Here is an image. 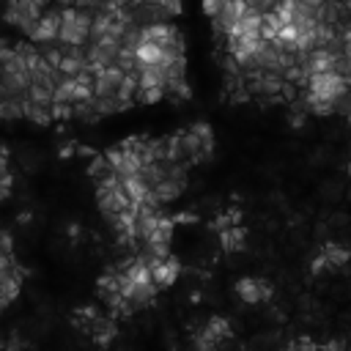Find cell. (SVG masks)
Here are the masks:
<instances>
[{
  "label": "cell",
  "instance_id": "obj_1",
  "mask_svg": "<svg viewBox=\"0 0 351 351\" xmlns=\"http://www.w3.org/2000/svg\"><path fill=\"white\" fill-rule=\"evenodd\" d=\"M93 11H82L74 5L60 8V27H58V44L60 47H82L88 41V27H90Z\"/></svg>",
  "mask_w": 351,
  "mask_h": 351
},
{
  "label": "cell",
  "instance_id": "obj_2",
  "mask_svg": "<svg viewBox=\"0 0 351 351\" xmlns=\"http://www.w3.org/2000/svg\"><path fill=\"white\" fill-rule=\"evenodd\" d=\"M178 140H181V148H184V156H186V165H197V162H206L214 151V132L208 123H192L189 129L178 132Z\"/></svg>",
  "mask_w": 351,
  "mask_h": 351
},
{
  "label": "cell",
  "instance_id": "obj_3",
  "mask_svg": "<svg viewBox=\"0 0 351 351\" xmlns=\"http://www.w3.org/2000/svg\"><path fill=\"white\" fill-rule=\"evenodd\" d=\"M307 96L318 99V101H326V104H335L340 96L348 93V77H340L337 71H324V74H313L304 80V88H302Z\"/></svg>",
  "mask_w": 351,
  "mask_h": 351
},
{
  "label": "cell",
  "instance_id": "obj_4",
  "mask_svg": "<svg viewBox=\"0 0 351 351\" xmlns=\"http://www.w3.org/2000/svg\"><path fill=\"white\" fill-rule=\"evenodd\" d=\"M44 3L47 0H8L5 3V11H3V19L14 27H19L25 36H30L36 19L44 14Z\"/></svg>",
  "mask_w": 351,
  "mask_h": 351
},
{
  "label": "cell",
  "instance_id": "obj_5",
  "mask_svg": "<svg viewBox=\"0 0 351 351\" xmlns=\"http://www.w3.org/2000/svg\"><path fill=\"white\" fill-rule=\"evenodd\" d=\"M230 335H233L230 332V324L225 318L214 315V318H208V324L203 329H197V335H195V351H217Z\"/></svg>",
  "mask_w": 351,
  "mask_h": 351
},
{
  "label": "cell",
  "instance_id": "obj_6",
  "mask_svg": "<svg viewBox=\"0 0 351 351\" xmlns=\"http://www.w3.org/2000/svg\"><path fill=\"white\" fill-rule=\"evenodd\" d=\"M236 293L241 296V302L247 304H261V302H269L271 293H274V285L263 277H241L236 282Z\"/></svg>",
  "mask_w": 351,
  "mask_h": 351
},
{
  "label": "cell",
  "instance_id": "obj_7",
  "mask_svg": "<svg viewBox=\"0 0 351 351\" xmlns=\"http://www.w3.org/2000/svg\"><path fill=\"white\" fill-rule=\"evenodd\" d=\"M58 27H60V8H49V11H44L38 19H36V25H33V30H30V41L33 44H38V47H44V44H52L55 38H58Z\"/></svg>",
  "mask_w": 351,
  "mask_h": 351
},
{
  "label": "cell",
  "instance_id": "obj_8",
  "mask_svg": "<svg viewBox=\"0 0 351 351\" xmlns=\"http://www.w3.org/2000/svg\"><path fill=\"white\" fill-rule=\"evenodd\" d=\"M244 14H247L244 0H222L219 11L211 16V19H214V30H217V33H222V36H228V33L233 30V25H236Z\"/></svg>",
  "mask_w": 351,
  "mask_h": 351
},
{
  "label": "cell",
  "instance_id": "obj_9",
  "mask_svg": "<svg viewBox=\"0 0 351 351\" xmlns=\"http://www.w3.org/2000/svg\"><path fill=\"white\" fill-rule=\"evenodd\" d=\"M148 269H151V280L156 288H170L176 282V277L181 274V263L176 255H167L162 261H145Z\"/></svg>",
  "mask_w": 351,
  "mask_h": 351
},
{
  "label": "cell",
  "instance_id": "obj_10",
  "mask_svg": "<svg viewBox=\"0 0 351 351\" xmlns=\"http://www.w3.org/2000/svg\"><path fill=\"white\" fill-rule=\"evenodd\" d=\"M123 74L118 66H104L93 71V96H115L118 85L123 82Z\"/></svg>",
  "mask_w": 351,
  "mask_h": 351
},
{
  "label": "cell",
  "instance_id": "obj_11",
  "mask_svg": "<svg viewBox=\"0 0 351 351\" xmlns=\"http://www.w3.org/2000/svg\"><path fill=\"white\" fill-rule=\"evenodd\" d=\"M348 261V252L340 247V244H326L321 250V255L313 258V271H321V269H340L343 263Z\"/></svg>",
  "mask_w": 351,
  "mask_h": 351
},
{
  "label": "cell",
  "instance_id": "obj_12",
  "mask_svg": "<svg viewBox=\"0 0 351 351\" xmlns=\"http://www.w3.org/2000/svg\"><path fill=\"white\" fill-rule=\"evenodd\" d=\"M184 186H186V181H176V178H162L156 186H151V197L159 203V206H165V203H170V200H176V197H181V192H184Z\"/></svg>",
  "mask_w": 351,
  "mask_h": 351
},
{
  "label": "cell",
  "instance_id": "obj_13",
  "mask_svg": "<svg viewBox=\"0 0 351 351\" xmlns=\"http://www.w3.org/2000/svg\"><path fill=\"white\" fill-rule=\"evenodd\" d=\"M132 52H134V63H137V69H143V66H159V63H162V47H156L154 41L140 38L137 47H134Z\"/></svg>",
  "mask_w": 351,
  "mask_h": 351
},
{
  "label": "cell",
  "instance_id": "obj_14",
  "mask_svg": "<svg viewBox=\"0 0 351 351\" xmlns=\"http://www.w3.org/2000/svg\"><path fill=\"white\" fill-rule=\"evenodd\" d=\"M244 228H239V225H230V228H225V230H219V247L222 250H228V252H236V250H241L244 247Z\"/></svg>",
  "mask_w": 351,
  "mask_h": 351
},
{
  "label": "cell",
  "instance_id": "obj_15",
  "mask_svg": "<svg viewBox=\"0 0 351 351\" xmlns=\"http://www.w3.org/2000/svg\"><path fill=\"white\" fill-rule=\"evenodd\" d=\"M11 186H14V176L8 167V154H5V148H0V200H5L11 195Z\"/></svg>",
  "mask_w": 351,
  "mask_h": 351
},
{
  "label": "cell",
  "instance_id": "obj_16",
  "mask_svg": "<svg viewBox=\"0 0 351 351\" xmlns=\"http://www.w3.org/2000/svg\"><path fill=\"white\" fill-rule=\"evenodd\" d=\"M280 27H282V22H280L271 11H263V14H261V41H271V38H277Z\"/></svg>",
  "mask_w": 351,
  "mask_h": 351
},
{
  "label": "cell",
  "instance_id": "obj_17",
  "mask_svg": "<svg viewBox=\"0 0 351 351\" xmlns=\"http://www.w3.org/2000/svg\"><path fill=\"white\" fill-rule=\"evenodd\" d=\"M22 118V104L16 99H0V121H16Z\"/></svg>",
  "mask_w": 351,
  "mask_h": 351
},
{
  "label": "cell",
  "instance_id": "obj_18",
  "mask_svg": "<svg viewBox=\"0 0 351 351\" xmlns=\"http://www.w3.org/2000/svg\"><path fill=\"white\" fill-rule=\"evenodd\" d=\"M162 8H165L167 16H176V14H181V0H165Z\"/></svg>",
  "mask_w": 351,
  "mask_h": 351
},
{
  "label": "cell",
  "instance_id": "obj_19",
  "mask_svg": "<svg viewBox=\"0 0 351 351\" xmlns=\"http://www.w3.org/2000/svg\"><path fill=\"white\" fill-rule=\"evenodd\" d=\"M219 5H222V0H203V11H206V16H214V14L219 11Z\"/></svg>",
  "mask_w": 351,
  "mask_h": 351
},
{
  "label": "cell",
  "instance_id": "obj_20",
  "mask_svg": "<svg viewBox=\"0 0 351 351\" xmlns=\"http://www.w3.org/2000/svg\"><path fill=\"white\" fill-rule=\"evenodd\" d=\"M58 3H60V5H63V8H66V5H74V3H77V0H58Z\"/></svg>",
  "mask_w": 351,
  "mask_h": 351
},
{
  "label": "cell",
  "instance_id": "obj_21",
  "mask_svg": "<svg viewBox=\"0 0 351 351\" xmlns=\"http://www.w3.org/2000/svg\"><path fill=\"white\" fill-rule=\"evenodd\" d=\"M337 3H346V0H337Z\"/></svg>",
  "mask_w": 351,
  "mask_h": 351
}]
</instances>
